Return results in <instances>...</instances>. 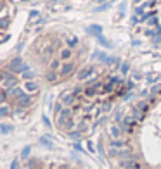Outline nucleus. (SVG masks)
<instances>
[{"label":"nucleus","mask_w":161,"mask_h":169,"mask_svg":"<svg viewBox=\"0 0 161 169\" xmlns=\"http://www.w3.org/2000/svg\"><path fill=\"white\" fill-rule=\"evenodd\" d=\"M24 71H28V66L24 64V62L19 59V57H16L14 61H11V64H9V73H12V74H21V73H24Z\"/></svg>","instance_id":"obj_1"},{"label":"nucleus","mask_w":161,"mask_h":169,"mask_svg":"<svg viewBox=\"0 0 161 169\" xmlns=\"http://www.w3.org/2000/svg\"><path fill=\"white\" fill-rule=\"evenodd\" d=\"M2 83H4V87H5L4 90H14V88L18 87V79H16V76L12 73H5Z\"/></svg>","instance_id":"obj_2"},{"label":"nucleus","mask_w":161,"mask_h":169,"mask_svg":"<svg viewBox=\"0 0 161 169\" xmlns=\"http://www.w3.org/2000/svg\"><path fill=\"white\" fill-rule=\"evenodd\" d=\"M59 102H61L64 107H73V105L76 104V97H74L71 91H70V93H62V95H61V100H59Z\"/></svg>","instance_id":"obj_3"},{"label":"nucleus","mask_w":161,"mask_h":169,"mask_svg":"<svg viewBox=\"0 0 161 169\" xmlns=\"http://www.w3.org/2000/svg\"><path fill=\"white\" fill-rule=\"evenodd\" d=\"M109 138L111 140H121L123 138V133H121V130H120V126L118 124L109 126Z\"/></svg>","instance_id":"obj_4"},{"label":"nucleus","mask_w":161,"mask_h":169,"mask_svg":"<svg viewBox=\"0 0 161 169\" xmlns=\"http://www.w3.org/2000/svg\"><path fill=\"white\" fill-rule=\"evenodd\" d=\"M31 102H33V99H31L28 93H24V95L21 97V99H18L16 100V104H18V107H21V109H28L31 105Z\"/></svg>","instance_id":"obj_5"},{"label":"nucleus","mask_w":161,"mask_h":169,"mask_svg":"<svg viewBox=\"0 0 161 169\" xmlns=\"http://www.w3.org/2000/svg\"><path fill=\"white\" fill-rule=\"evenodd\" d=\"M73 69H74V62H66L61 69H59V76H68V74L73 73Z\"/></svg>","instance_id":"obj_6"},{"label":"nucleus","mask_w":161,"mask_h":169,"mask_svg":"<svg viewBox=\"0 0 161 169\" xmlns=\"http://www.w3.org/2000/svg\"><path fill=\"white\" fill-rule=\"evenodd\" d=\"M88 33H92V35L95 36V38H99V36H102V28L99 26V24H92V26L87 28Z\"/></svg>","instance_id":"obj_7"},{"label":"nucleus","mask_w":161,"mask_h":169,"mask_svg":"<svg viewBox=\"0 0 161 169\" xmlns=\"http://www.w3.org/2000/svg\"><path fill=\"white\" fill-rule=\"evenodd\" d=\"M11 112H12V109H11L9 104H4L0 105V117H9Z\"/></svg>","instance_id":"obj_8"},{"label":"nucleus","mask_w":161,"mask_h":169,"mask_svg":"<svg viewBox=\"0 0 161 169\" xmlns=\"http://www.w3.org/2000/svg\"><path fill=\"white\" fill-rule=\"evenodd\" d=\"M149 91H151V95H152V97H156V99H158V97H161V83H156V85H152Z\"/></svg>","instance_id":"obj_9"},{"label":"nucleus","mask_w":161,"mask_h":169,"mask_svg":"<svg viewBox=\"0 0 161 169\" xmlns=\"http://www.w3.org/2000/svg\"><path fill=\"white\" fill-rule=\"evenodd\" d=\"M40 145H44L45 148H54V143L49 136H42V138H40Z\"/></svg>","instance_id":"obj_10"},{"label":"nucleus","mask_w":161,"mask_h":169,"mask_svg":"<svg viewBox=\"0 0 161 169\" xmlns=\"http://www.w3.org/2000/svg\"><path fill=\"white\" fill-rule=\"evenodd\" d=\"M73 57V50L71 48H62L61 50V59L62 61H68V59H71Z\"/></svg>","instance_id":"obj_11"},{"label":"nucleus","mask_w":161,"mask_h":169,"mask_svg":"<svg viewBox=\"0 0 161 169\" xmlns=\"http://www.w3.org/2000/svg\"><path fill=\"white\" fill-rule=\"evenodd\" d=\"M0 131H2V135H9L11 131H14V126L12 124H4V123H0Z\"/></svg>","instance_id":"obj_12"},{"label":"nucleus","mask_w":161,"mask_h":169,"mask_svg":"<svg viewBox=\"0 0 161 169\" xmlns=\"http://www.w3.org/2000/svg\"><path fill=\"white\" fill-rule=\"evenodd\" d=\"M24 90H28V91H31V93H33V91L38 90V85H36L35 81H26V85H24Z\"/></svg>","instance_id":"obj_13"},{"label":"nucleus","mask_w":161,"mask_h":169,"mask_svg":"<svg viewBox=\"0 0 161 169\" xmlns=\"http://www.w3.org/2000/svg\"><path fill=\"white\" fill-rule=\"evenodd\" d=\"M108 157H109V159H118V157H120V150H118V148L109 147V150H108Z\"/></svg>","instance_id":"obj_14"},{"label":"nucleus","mask_w":161,"mask_h":169,"mask_svg":"<svg viewBox=\"0 0 161 169\" xmlns=\"http://www.w3.org/2000/svg\"><path fill=\"white\" fill-rule=\"evenodd\" d=\"M45 79L50 81V83H56L57 81V73H56V71H49V73L45 74Z\"/></svg>","instance_id":"obj_15"},{"label":"nucleus","mask_w":161,"mask_h":169,"mask_svg":"<svg viewBox=\"0 0 161 169\" xmlns=\"http://www.w3.org/2000/svg\"><path fill=\"white\" fill-rule=\"evenodd\" d=\"M11 26V19L9 18H2L0 19V30H7Z\"/></svg>","instance_id":"obj_16"},{"label":"nucleus","mask_w":161,"mask_h":169,"mask_svg":"<svg viewBox=\"0 0 161 169\" xmlns=\"http://www.w3.org/2000/svg\"><path fill=\"white\" fill-rule=\"evenodd\" d=\"M94 76V69H85V71H82V73L78 74V79H85V78H88V76Z\"/></svg>","instance_id":"obj_17"},{"label":"nucleus","mask_w":161,"mask_h":169,"mask_svg":"<svg viewBox=\"0 0 161 169\" xmlns=\"http://www.w3.org/2000/svg\"><path fill=\"white\" fill-rule=\"evenodd\" d=\"M30 154H31V147L26 145V147L23 148V152H21V157L23 159H30Z\"/></svg>","instance_id":"obj_18"},{"label":"nucleus","mask_w":161,"mask_h":169,"mask_svg":"<svg viewBox=\"0 0 161 169\" xmlns=\"http://www.w3.org/2000/svg\"><path fill=\"white\" fill-rule=\"evenodd\" d=\"M68 135H70V136H71V138H73V140H76V142H78V140H80V138H82V136H83V135L80 133L78 130H73V131H70V133H68Z\"/></svg>","instance_id":"obj_19"},{"label":"nucleus","mask_w":161,"mask_h":169,"mask_svg":"<svg viewBox=\"0 0 161 169\" xmlns=\"http://www.w3.org/2000/svg\"><path fill=\"white\" fill-rule=\"evenodd\" d=\"M21 74H23V78L26 79V81H33V78H35V74L31 73L30 69H28V71H24V73H21Z\"/></svg>","instance_id":"obj_20"},{"label":"nucleus","mask_w":161,"mask_h":169,"mask_svg":"<svg viewBox=\"0 0 161 169\" xmlns=\"http://www.w3.org/2000/svg\"><path fill=\"white\" fill-rule=\"evenodd\" d=\"M83 90H85V88H83V87H74V88H73V91H71V93H73V95L76 97V99H78L80 95H83Z\"/></svg>","instance_id":"obj_21"},{"label":"nucleus","mask_w":161,"mask_h":169,"mask_svg":"<svg viewBox=\"0 0 161 169\" xmlns=\"http://www.w3.org/2000/svg\"><path fill=\"white\" fill-rule=\"evenodd\" d=\"M144 10H146L144 4L142 5H137V7H135V16H137V18H139V16H144Z\"/></svg>","instance_id":"obj_22"},{"label":"nucleus","mask_w":161,"mask_h":169,"mask_svg":"<svg viewBox=\"0 0 161 169\" xmlns=\"http://www.w3.org/2000/svg\"><path fill=\"white\" fill-rule=\"evenodd\" d=\"M5 100H7V91L2 90V91H0V105H4Z\"/></svg>","instance_id":"obj_23"},{"label":"nucleus","mask_w":161,"mask_h":169,"mask_svg":"<svg viewBox=\"0 0 161 169\" xmlns=\"http://www.w3.org/2000/svg\"><path fill=\"white\" fill-rule=\"evenodd\" d=\"M111 107H113V105H111V102H104V104H102V112H108V111H111Z\"/></svg>","instance_id":"obj_24"},{"label":"nucleus","mask_w":161,"mask_h":169,"mask_svg":"<svg viewBox=\"0 0 161 169\" xmlns=\"http://www.w3.org/2000/svg\"><path fill=\"white\" fill-rule=\"evenodd\" d=\"M9 169H19V160L14 159L12 162H11V167H9Z\"/></svg>","instance_id":"obj_25"},{"label":"nucleus","mask_w":161,"mask_h":169,"mask_svg":"<svg viewBox=\"0 0 161 169\" xmlns=\"http://www.w3.org/2000/svg\"><path fill=\"white\" fill-rule=\"evenodd\" d=\"M97 40H99V43L102 45V47H109V42H108V40H104V38H102V36H99V38H97Z\"/></svg>","instance_id":"obj_26"},{"label":"nucleus","mask_w":161,"mask_h":169,"mask_svg":"<svg viewBox=\"0 0 161 169\" xmlns=\"http://www.w3.org/2000/svg\"><path fill=\"white\" fill-rule=\"evenodd\" d=\"M87 148H88V152H92V154L95 152V147H94V143H92L90 140H88V142H87Z\"/></svg>","instance_id":"obj_27"},{"label":"nucleus","mask_w":161,"mask_h":169,"mask_svg":"<svg viewBox=\"0 0 161 169\" xmlns=\"http://www.w3.org/2000/svg\"><path fill=\"white\" fill-rule=\"evenodd\" d=\"M42 121H44V124L47 126V128H50V121H49V117H47V116H42Z\"/></svg>","instance_id":"obj_28"},{"label":"nucleus","mask_w":161,"mask_h":169,"mask_svg":"<svg viewBox=\"0 0 161 169\" xmlns=\"http://www.w3.org/2000/svg\"><path fill=\"white\" fill-rule=\"evenodd\" d=\"M68 43H70V47H74V45L78 43V40H76V38H70V40H68Z\"/></svg>","instance_id":"obj_29"},{"label":"nucleus","mask_w":161,"mask_h":169,"mask_svg":"<svg viewBox=\"0 0 161 169\" xmlns=\"http://www.w3.org/2000/svg\"><path fill=\"white\" fill-rule=\"evenodd\" d=\"M73 147H74V150H78V152H83V147H82V145H80V143H78V142L74 143Z\"/></svg>","instance_id":"obj_30"},{"label":"nucleus","mask_w":161,"mask_h":169,"mask_svg":"<svg viewBox=\"0 0 161 169\" xmlns=\"http://www.w3.org/2000/svg\"><path fill=\"white\" fill-rule=\"evenodd\" d=\"M126 71H128V64L125 62V64L121 66V74H126Z\"/></svg>","instance_id":"obj_31"},{"label":"nucleus","mask_w":161,"mask_h":169,"mask_svg":"<svg viewBox=\"0 0 161 169\" xmlns=\"http://www.w3.org/2000/svg\"><path fill=\"white\" fill-rule=\"evenodd\" d=\"M137 22H140V19L137 16H132V24H137Z\"/></svg>","instance_id":"obj_32"},{"label":"nucleus","mask_w":161,"mask_h":169,"mask_svg":"<svg viewBox=\"0 0 161 169\" xmlns=\"http://www.w3.org/2000/svg\"><path fill=\"white\" fill-rule=\"evenodd\" d=\"M146 35H147V36H154V31H152V30H147V31H146Z\"/></svg>","instance_id":"obj_33"},{"label":"nucleus","mask_w":161,"mask_h":169,"mask_svg":"<svg viewBox=\"0 0 161 169\" xmlns=\"http://www.w3.org/2000/svg\"><path fill=\"white\" fill-rule=\"evenodd\" d=\"M4 9V2H2V0H0V10Z\"/></svg>","instance_id":"obj_34"},{"label":"nucleus","mask_w":161,"mask_h":169,"mask_svg":"<svg viewBox=\"0 0 161 169\" xmlns=\"http://www.w3.org/2000/svg\"><path fill=\"white\" fill-rule=\"evenodd\" d=\"M133 2H135V4H140V2H142V0H133Z\"/></svg>","instance_id":"obj_35"},{"label":"nucleus","mask_w":161,"mask_h":169,"mask_svg":"<svg viewBox=\"0 0 161 169\" xmlns=\"http://www.w3.org/2000/svg\"><path fill=\"white\" fill-rule=\"evenodd\" d=\"M99 2H104V0H99Z\"/></svg>","instance_id":"obj_36"},{"label":"nucleus","mask_w":161,"mask_h":169,"mask_svg":"<svg viewBox=\"0 0 161 169\" xmlns=\"http://www.w3.org/2000/svg\"><path fill=\"white\" fill-rule=\"evenodd\" d=\"M0 91H2V90H0Z\"/></svg>","instance_id":"obj_37"}]
</instances>
